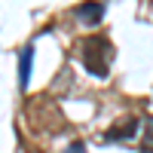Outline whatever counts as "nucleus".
Here are the masks:
<instances>
[{"label": "nucleus", "instance_id": "obj_4", "mask_svg": "<svg viewBox=\"0 0 153 153\" xmlns=\"http://www.w3.org/2000/svg\"><path fill=\"white\" fill-rule=\"evenodd\" d=\"M76 16H80L83 22H89V25H98L101 16H104V3H83L80 9H76Z\"/></svg>", "mask_w": 153, "mask_h": 153}, {"label": "nucleus", "instance_id": "obj_1", "mask_svg": "<svg viewBox=\"0 0 153 153\" xmlns=\"http://www.w3.org/2000/svg\"><path fill=\"white\" fill-rule=\"evenodd\" d=\"M80 61L92 76H107L110 61H113V43L107 37H101V34L86 37L80 43Z\"/></svg>", "mask_w": 153, "mask_h": 153}, {"label": "nucleus", "instance_id": "obj_3", "mask_svg": "<svg viewBox=\"0 0 153 153\" xmlns=\"http://www.w3.org/2000/svg\"><path fill=\"white\" fill-rule=\"evenodd\" d=\"M31 65H34V46H25V49H22V65H19V86H22V89H28Z\"/></svg>", "mask_w": 153, "mask_h": 153}, {"label": "nucleus", "instance_id": "obj_5", "mask_svg": "<svg viewBox=\"0 0 153 153\" xmlns=\"http://www.w3.org/2000/svg\"><path fill=\"white\" fill-rule=\"evenodd\" d=\"M144 153H153V120L147 123V132H144V144H141Z\"/></svg>", "mask_w": 153, "mask_h": 153}, {"label": "nucleus", "instance_id": "obj_6", "mask_svg": "<svg viewBox=\"0 0 153 153\" xmlns=\"http://www.w3.org/2000/svg\"><path fill=\"white\" fill-rule=\"evenodd\" d=\"M71 153H86V147L83 144H71Z\"/></svg>", "mask_w": 153, "mask_h": 153}, {"label": "nucleus", "instance_id": "obj_2", "mask_svg": "<svg viewBox=\"0 0 153 153\" xmlns=\"http://www.w3.org/2000/svg\"><path fill=\"white\" fill-rule=\"evenodd\" d=\"M135 135H138V120L129 117V120L117 123L113 129H107L104 132V141H129V138H135Z\"/></svg>", "mask_w": 153, "mask_h": 153}]
</instances>
